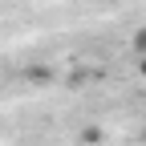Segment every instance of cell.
I'll return each instance as SVG.
<instances>
[{"mask_svg":"<svg viewBox=\"0 0 146 146\" xmlns=\"http://www.w3.org/2000/svg\"><path fill=\"white\" fill-rule=\"evenodd\" d=\"M138 77L146 81V57H138Z\"/></svg>","mask_w":146,"mask_h":146,"instance_id":"obj_3","label":"cell"},{"mask_svg":"<svg viewBox=\"0 0 146 146\" xmlns=\"http://www.w3.org/2000/svg\"><path fill=\"white\" fill-rule=\"evenodd\" d=\"M29 81H53V73H49V69H41V65H36V69L29 73Z\"/></svg>","mask_w":146,"mask_h":146,"instance_id":"obj_2","label":"cell"},{"mask_svg":"<svg viewBox=\"0 0 146 146\" xmlns=\"http://www.w3.org/2000/svg\"><path fill=\"white\" fill-rule=\"evenodd\" d=\"M130 45H134L138 57H146V29H138V33H134V41H130Z\"/></svg>","mask_w":146,"mask_h":146,"instance_id":"obj_1","label":"cell"}]
</instances>
